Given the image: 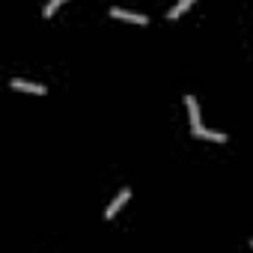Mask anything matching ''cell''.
Returning a JSON list of instances; mask_svg holds the SVG:
<instances>
[{"instance_id":"obj_1","label":"cell","mask_w":253,"mask_h":253,"mask_svg":"<svg viewBox=\"0 0 253 253\" xmlns=\"http://www.w3.org/2000/svg\"><path fill=\"white\" fill-rule=\"evenodd\" d=\"M110 18H116V21H131V24H149V18L146 15H140V12H131V9H119V6H110Z\"/></svg>"},{"instance_id":"obj_2","label":"cell","mask_w":253,"mask_h":253,"mask_svg":"<svg viewBox=\"0 0 253 253\" xmlns=\"http://www.w3.org/2000/svg\"><path fill=\"white\" fill-rule=\"evenodd\" d=\"M9 86H12V89H18V92H33V95H45V92H48V86L33 84V81H24V78H12V81H9Z\"/></svg>"},{"instance_id":"obj_3","label":"cell","mask_w":253,"mask_h":253,"mask_svg":"<svg viewBox=\"0 0 253 253\" xmlns=\"http://www.w3.org/2000/svg\"><path fill=\"white\" fill-rule=\"evenodd\" d=\"M128 200H131V191H128V188H122V191H119V197H116V200H113V203L107 206V211H104V217H107V220H113V217L119 214V209H122L125 203H128Z\"/></svg>"},{"instance_id":"obj_4","label":"cell","mask_w":253,"mask_h":253,"mask_svg":"<svg viewBox=\"0 0 253 253\" xmlns=\"http://www.w3.org/2000/svg\"><path fill=\"white\" fill-rule=\"evenodd\" d=\"M194 137H203V140H214V143H226V134L223 131H209V128H203V125H194Z\"/></svg>"},{"instance_id":"obj_5","label":"cell","mask_w":253,"mask_h":253,"mask_svg":"<svg viewBox=\"0 0 253 253\" xmlns=\"http://www.w3.org/2000/svg\"><path fill=\"white\" fill-rule=\"evenodd\" d=\"M185 107H188V116H191V128L200 125V104H197L194 95H185Z\"/></svg>"},{"instance_id":"obj_6","label":"cell","mask_w":253,"mask_h":253,"mask_svg":"<svg viewBox=\"0 0 253 253\" xmlns=\"http://www.w3.org/2000/svg\"><path fill=\"white\" fill-rule=\"evenodd\" d=\"M191 6H194V0H179V3L167 12V18H170V21H176V18H182V12H185V9H191Z\"/></svg>"},{"instance_id":"obj_7","label":"cell","mask_w":253,"mask_h":253,"mask_svg":"<svg viewBox=\"0 0 253 253\" xmlns=\"http://www.w3.org/2000/svg\"><path fill=\"white\" fill-rule=\"evenodd\" d=\"M63 3H66V0H48V3H45V9H42V18H51V15H54V12H57Z\"/></svg>"},{"instance_id":"obj_8","label":"cell","mask_w":253,"mask_h":253,"mask_svg":"<svg viewBox=\"0 0 253 253\" xmlns=\"http://www.w3.org/2000/svg\"><path fill=\"white\" fill-rule=\"evenodd\" d=\"M250 247H253V241H250Z\"/></svg>"}]
</instances>
